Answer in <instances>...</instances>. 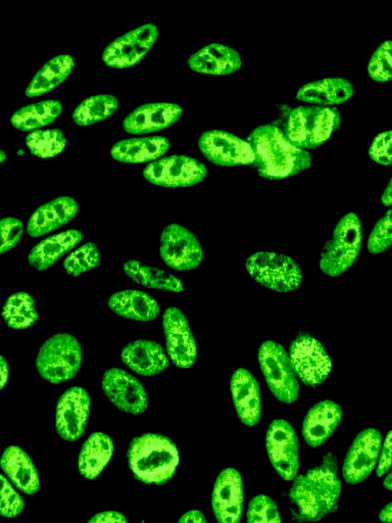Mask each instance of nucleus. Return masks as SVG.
Segmentation results:
<instances>
[{
	"label": "nucleus",
	"mask_w": 392,
	"mask_h": 523,
	"mask_svg": "<svg viewBox=\"0 0 392 523\" xmlns=\"http://www.w3.org/2000/svg\"><path fill=\"white\" fill-rule=\"evenodd\" d=\"M379 518L382 522L391 523L392 521V503H389L380 513Z\"/></svg>",
	"instance_id": "nucleus-50"
},
{
	"label": "nucleus",
	"mask_w": 392,
	"mask_h": 523,
	"mask_svg": "<svg viewBox=\"0 0 392 523\" xmlns=\"http://www.w3.org/2000/svg\"><path fill=\"white\" fill-rule=\"evenodd\" d=\"M352 82L343 78H327L314 81L300 88L297 99L319 107H333L347 103L353 98Z\"/></svg>",
	"instance_id": "nucleus-26"
},
{
	"label": "nucleus",
	"mask_w": 392,
	"mask_h": 523,
	"mask_svg": "<svg viewBox=\"0 0 392 523\" xmlns=\"http://www.w3.org/2000/svg\"><path fill=\"white\" fill-rule=\"evenodd\" d=\"M259 363L266 383L278 401L292 404L299 399V378L281 345L273 341L262 344L259 349Z\"/></svg>",
	"instance_id": "nucleus-7"
},
{
	"label": "nucleus",
	"mask_w": 392,
	"mask_h": 523,
	"mask_svg": "<svg viewBox=\"0 0 392 523\" xmlns=\"http://www.w3.org/2000/svg\"><path fill=\"white\" fill-rule=\"evenodd\" d=\"M212 507L219 523H239L243 513V484L234 468L224 469L212 494Z\"/></svg>",
	"instance_id": "nucleus-19"
},
{
	"label": "nucleus",
	"mask_w": 392,
	"mask_h": 523,
	"mask_svg": "<svg viewBox=\"0 0 392 523\" xmlns=\"http://www.w3.org/2000/svg\"><path fill=\"white\" fill-rule=\"evenodd\" d=\"M109 307L121 317L141 322L155 320L161 311L153 297L135 290L114 294L109 300Z\"/></svg>",
	"instance_id": "nucleus-30"
},
{
	"label": "nucleus",
	"mask_w": 392,
	"mask_h": 523,
	"mask_svg": "<svg viewBox=\"0 0 392 523\" xmlns=\"http://www.w3.org/2000/svg\"><path fill=\"white\" fill-rule=\"evenodd\" d=\"M24 509V500L4 475L0 474V515L18 516Z\"/></svg>",
	"instance_id": "nucleus-42"
},
{
	"label": "nucleus",
	"mask_w": 392,
	"mask_h": 523,
	"mask_svg": "<svg viewBox=\"0 0 392 523\" xmlns=\"http://www.w3.org/2000/svg\"><path fill=\"white\" fill-rule=\"evenodd\" d=\"M337 109L304 106L293 109L285 125V135L292 145L306 150H316L328 141L340 127Z\"/></svg>",
	"instance_id": "nucleus-4"
},
{
	"label": "nucleus",
	"mask_w": 392,
	"mask_h": 523,
	"mask_svg": "<svg viewBox=\"0 0 392 523\" xmlns=\"http://www.w3.org/2000/svg\"><path fill=\"white\" fill-rule=\"evenodd\" d=\"M266 447L280 477L286 482L294 481L300 467L299 439L291 424L283 419L274 420L267 432Z\"/></svg>",
	"instance_id": "nucleus-10"
},
{
	"label": "nucleus",
	"mask_w": 392,
	"mask_h": 523,
	"mask_svg": "<svg viewBox=\"0 0 392 523\" xmlns=\"http://www.w3.org/2000/svg\"><path fill=\"white\" fill-rule=\"evenodd\" d=\"M259 175L270 180L289 178L311 168L309 152L291 144L276 125H263L249 136Z\"/></svg>",
	"instance_id": "nucleus-1"
},
{
	"label": "nucleus",
	"mask_w": 392,
	"mask_h": 523,
	"mask_svg": "<svg viewBox=\"0 0 392 523\" xmlns=\"http://www.w3.org/2000/svg\"><path fill=\"white\" fill-rule=\"evenodd\" d=\"M78 210L77 202L69 197L49 202L33 213L27 225V233L32 237L51 233L72 221Z\"/></svg>",
	"instance_id": "nucleus-23"
},
{
	"label": "nucleus",
	"mask_w": 392,
	"mask_h": 523,
	"mask_svg": "<svg viewBox=\"0 0 392 523\" xmlns=\"http://www.w3.org/2000/svg\"><path fill=\"white\" fill-rule=\"evenodd\" d=\"M74 67V59L69 55H62L47 62L28 86L27 97H41V95L54 90L68 79Z\"/></svg>",
	"instance_id": "nucleus-32"
},
{
	"label": "nucleus",
	"mask_w": 392,
	"mask_h": 523,
	"mask_svg": "<svg viewBox=\"0 0 392 523\" xmlns=\"http://www.w3.org/2000/svg\"><path fill=\"white\" fill-rule=\"evenodd\" d=\"M245 267L258 283L278 293L298 290L303 280V272L299 265L282 254L256 253L248 259Z\"/></svg>",
	"instance_id": "nucleus-8"
},
{
	"label": "nucleus",
	"mask_w": 392,
	"mask_h": 523,
	"mask_svg": "<svg viewBox=\"0 0 392 523\" xmlns=\"http://www.w3.org/2000/svg\"><path fill=\"white\" fill-rule=\"evenodd\" d=\"M342 410L332 401H322L308 412L303 423V436L313 448L322 446L336 431L342 419Z\"/></svg>",
	"instance_id": "nucleus-24"
},
{
	"label": "nucleus",
	"mask_w": 392,
	"mask_h": 523,
	"mask_svg": "<svg viewBox=\"0 0 392 523\" xmlns=\"http://www.w3.org/2000/svg\"><path fill=\"white\" fill-rule=\"evenodd\" d=\"M178 523H207V520L201 511L192 510L185 513Z\"/></svg>",
	"instance_id": "nucleus-47"
},
{
	"label": "nucleus",
	"mask_w": 392,
	"mask_h": 523,
	"mask_svg": "<svg viewBox=\"0 0 392 523\" xmlns=\"http://www.w3.org/2000/svg\"><path fill=\"white\" fill-rule=\"evenodd\" d=\"M160 253L166 265L176 271L196 269L204 259V251L198 239L178 224H171L164 229Z\"/></svg>",
	"instance_id": "nucleus-14"
},
{
	"label": "nucleus",
	"mask_w": 392,
	"mask_h": 523,
	"mask_svg": "<svg viewBox=\"0 0 392 523\" xmlns=\"http://www.w3.org/2000/svg\"><path fill=\"white\" fill-rule=\"evenodd\" d=\"M170 142L163 136L130 138L117 142L112 149V157L121 163H153L165 156Z\"/></svg>",
	"instance_id": "nucleus-27"
},
{
	"label": "nucleus",
	"mask_w": 392,
	"mask_h": 523,
	"mask_svg": "<svg viewBox=\"0 0 392 523\" xmlns=\"http://www.w3.org/2000/svg\"><path fill=\"white\" fill-rule=\"evenodd\" d=\"M384 488L388 491H392V474L389 473L383 483Z\"/></svg>",
	"instance_id": "nucleus-51"
},
{
	"label": "nucleus",
	"mask_w": 392,
	"mask_h": 523,
	"mask_svg": "<svg viewBox=\"0 0 392 523\" xmlns=\"http://www.w3.org/2000/svg\"><path fill=\"white\" fill-rule=\"evenodd\" d=\"M363 242L360 218L349 213L336 225L332 239L325 245L320 259L321 270L336 277L349 270L357 261Z\"/></svg>",
	"instance_id": "nucleus-5"
},
{
	"label": "nucleus",
	"mask_w": 392,
	"mask_h": 523,
	"mask_svg": "<svg viewBox=\"0 0 392 523\" xmlns=\"http://www.w3.org/2000/svg\"><path fill=\"white\" fill-rule=\"evenodd\" d=\"M128 461L136 480L146 485L162 486L174 477L180 458L170 439L146 434L130 443Z\"/></svg>",
	"instance_id": "nucleus-3"
},
{
	"label": "nucleus",
	"mask_w": 392,
	"mask_h": 523,
	"mask_svg": "<svg viewBox=\"0 0 392 523\" xmlns=\"http://www.w3.org/2000/svg\"><path fill=\"white\" fill-rule=\"evenodd\" d=\"M289 359L298 378L312 388L328 378L332 362L323 345L309 334H300L289 347Z\"/></svg>",
	"instance_id": "nucleus-9"
},
{
	"label": "nucleus",
	"mask_w": 392,
	"mask_h": 523,
	"mask_svg": "<svg viewBox=\"0 0 392 523\" xmlns=\"http://www.w3.org/2000/svg\"><path fill=\"white\" fill-rule=\"evenodd\" d=\"M183 114L180 106L169 103L147 104L137 108L124 121L126 132L144 135L167 129Z\"/></svg>",
	"instance_id": "nucleus-21"
},
{
	"label": "nucleus",
	"mask_w": 392,
	"mask_h": 523,
	"mask_svg": "<svg viewBox=\"0 0 392 523\" xmlns=\"http://www.w3.org/2000/svg\"><path fill=\"white\" fill-rule=\"evenodd\" d=\"M125 365L142 376H155L170 366L164 348L153 341L138 340L127 345L121 354Z\"/></svg>",
	"instance_id": "nucleus-22"
},
{
	"label": "nucleus",
	"mask_w": 392,
	"mask_h": 523,
	"mask_svg": "<svg viewBox=\"0 0 392 523\" xmlns=\"http://www.w3.org/2000/svg\"><path fill=\"white\" fill-rule=\"evenodd\" d=\"M100 265V251L93 243L85 244L64 261V269L72 277H78Z\"/></svg>",
	"instance_id": "nucleus-38"
},
{
	"label": "nucleus",
	"mask_w": 392,
	"mask_h": 523,
	"mask_svg": "<svg viewBox=\"0 0 392 523\" xmlns=\"http://www.w3.org/2000/svg\"><path fill=\"white\" fill-rule=\"evenodd\" d=\"M24 233L22 221L16 218L0 220V255L13 250L21 241Z\"/></svg>",
	"instance_id": "nucleus-43"
},
{
	"label": "nucleus",
	"mask_w": 392,
	"mask_h": 523,
	"mask_svg": "<svg viewBox=\"0 0 392 523\" xmlns=\"http://www.w3.org/2000/svg\"><path fill=\"white\" fill-rule=\"evenodd\" d=\"M382 446V436L375 429L361 432L352 444L342 474L350 485L363 483L375 469Z\"/></svg>",
	"instance_id": "nucleus-16"
},
{
	"label": "nucleus",
	"mask_w": 392,
	"mask_h": 523,
	"mask_svg": "<svg viewBox=\"0 0 392 523\" xmlns=\"http://www.w3.org/2000/svg\"><path fill=\"white\" fill-rule=\"evenodd\" d=\"M26 145L32 155L52 159L64 152L67 139L60 129L36 130L27 135Z\"/></svg>",
	"instance_id": "nucleus-37"
},
{
	"label": "nucleus",
	"mask_w": 392,
	"mask_h": 523,
	"mask_svg": "<svg viewBox=\"0 0 392 523\" xmlns=\"http://www.w3.org/2000/svg\"><path fill=\"white\" fill-rule=\"evenodd\" d=\"M88 523H127L125 516L119 512L108 511L93 516Z\"/></svg>",
	"instance_id": "nucleus-46"
},
{
	"label": "nucleus",
	"mask_w": 392,
	"mask_h": 523,
	"mask_svg": "<svg viewBox=\"0 0 392 523\" xmlns=\"http://www.w3.org/2000/svg\"><path fill=\"white\" fill-rule=\"evenodd\" d=\"M203 155L221 167L255 166L256 156L248 140L223 130L205 132L199 141Z\"/></svg>",
	"instance_id": "nucleus-12"
},
{
	"label": "nucleus",
	"mask_w": 392,
	"mask_h": 523,
	"mask_svg": "<svg viewBox=\"0 0 392 523\" xmlns=\"http://www.w3.org/2000/svg\"><path fill=\"white\" fill-rule=\"evenodd\" d=\"M231 393L241 422L251 427L257 425L262 417L263 406L255 376L247 369H237L231 379Z\"/></svg>",
	"instance_id": "nucleus-20"
},
{
	"label": "nucleus",
	"mask_w": 392,
	"mask_h": 523,
	"mask_svg": "<svg viewBox=\"0 0 392 523\" xmlns=\"http://www.w3.org/2000/svg\"><path fill=\"white\" fill-rule=\"evenodd\" d=\"M239 54L231 47L213 43L195 53L188 60V66L196 73L226 76L231 75L241 68Z\"/></svg>",
	"instance_id": "nucleus-25"
},
{
	"label": "nucleus",
	"mask_w": 392,
	"mask_h": 523,
	"mask_svg": "<svg viewBox=\"0 0 392 523\" xmlns=\"http://www.w3.org/2000/svg\"><path fill=\"white\" fill-rule=\"evenodd\" d=\"M90 408V397L80 387L71 388L60 398L57 406L56 427L62 439L75 442L82 437Z\"/></svg>",
	"instance_id": "nucleus-18"
},
{
	"label": "nucleus",
	"mask_w": 392,
	"mask_h": 523,
	"mask_svg": "<svg viewBox=\"0 0 392 523\" xmlns=\"http://www.w3.org/2000/svg\"><path fill=\"white\" fill-rule=\"evenodd\" d=\"M163 327L168 356L177 367L190 368L198 357V346L185 315L178 308L167 309Z\"/></svg>",
	"instance_id": "nucleus-17"
},
{
	"label": "nucleus",
	"mask_w": 392,
	"mask_h": 523,
	"mask_svg": "<svg viewBox=\"0 0 392 523\" xmlns=\"http://www.w3.org/2000/svg\"><path fill=\"white\" fill-rule=\"evenodd\" d=\"M83 241L79 230L70 229L52 236L36 245L28 258L31 267L44 271L72 252Z\"/></svg>",
	"instance_id": "nucleus-28"
},
{
	"label": "nucleus",
	"mask_w": 392,
	"mask_h": 523,
	"mask_svg": "<svg viewBox=\"0 0 392 523\" xmlns=\"http://www.w3.org/2000/svg\"><path fill=\"white\" fill-rule=\"evenodd\" d=\"M82 349L71 335L58 334L40 348L36 367L42 378L58 385L68 382L80 370Z\"/></svg>",
	"instance_id": "nucleus-6"
},
{
	"label": "nucleus",
	"mask_w": 392,
	"mask_h": 523,
	"mask_svg": "<svg viewBox=\"0 0 392 523\" xmlns=\"http://www.w3.org/2000/svg\"><path fill=\"white\" fill-rule=\"evenodd\" d=\"M124 271L128 277L144 288L172 293H182L184 291L183 284L179 278L139 261H128L124 265Z\"/></svg>",
	"instance_id": "nucleus-33"
},
{
	"label": "nucleus",
	"mask_w": 392,
	"mask_h": 523,
	"mask_svg": "<svg viewBox=\"0 0 392 523\" xmlns=\"http://www.w3.org/2000/svg\"><path fill=\"white\" fill-rule=\"evenodd\" d=\"M159 37L153 24L143 25L117 38L106 47L104 63L110 68L126 69L141 62Z\"/></svg>",
	"instance_id": "nucleus-13"
},
{
	"label": "nucleus",
	"mask_w": 392,
	"mask_h": 523,
	"mask_svg": "<svg viewBox=\"0 0 392 523\" xmlns=\"http://www.w3.org/2000/svg\"><path fill=\"white\" fill-rule=\"evenodd\" d=\"M7 160V154L3 151H0V164L4 163Z\"/></svg>",
	"instance_id": "nucleus-52"
},
{
	"label": "nucleus",
	"mask_w": 392,
	"mask_h": 523,
	"mask_svg": "<svg viewBox=\"0 0 392 523\" xmlns=\"http://www.w3.org/2000/svg\"><path fill=\"white\" fill-rule=\"evenodd\" d=\"M248 523H282L276 503L265 495L255 497L249 505Z\"/></svg>",
	"instance_id": "nucleus-40"
},
{
	"label": "nucleus",
	"mask_w": 392,
	"mask_h": 523,
	"mask_svg": "<svg viewBox=\"0 0 392 523\" xmlns=\"http://www.w3.org/2000/svg\"><path fill=\"white\" fill-rule=\"evenodd\" d=\"M3 317L13 329L31 327L38 320L34 299L27 293L14 294L4 306Z\"/></svg>",
	"instance_id": "nucleus-36"
},
{
	"label": "nucleus",
	"mask_w": 392,
	"mask_h": 523,
	"mask_svg": "<svg viewBox=\"0 0 392 523\" xmlns=\"http://www.w3.org/2000/svg\"><path fill=\"white\" fill-rule=\"evenodd\" d=\"M207 174L206 166L200 161L178 155L159 159L143 170L147 181L168 188L194 186L205 180Z\"/></svg>",
	"instance_id": "nucleus-11"
},
{
	"label": "nucleus",
	"mask_w": 392,
	"mask_h": 523,
	"mask_svg": "<svg viewBox=\"0 0 392 523\" xmlns=\"http://www.w3.org/2000/svg\"><path fill=\"white\" fill-rule=\"evenodd\" d=\"M391 452H392V433L389 432L384 443L381 446L378 466H377V475L379 478L384 477V475L391 468Z\"/></svg>",
	"instance_id": "nucleus-45"
},
{
	"label": "nucleus",
	"mask_w": 392,
	"mask_h": 523,
	"mask_svg": "<svg viewBox=\"0 0 392 523\" xmlns=\"http://www.w3.org/2000/svg\"><path fill=\"white\" fill-rule=\"evenodd\" d=\"M114 453L112 439L103 433H94L84 443L79 455V470L87 480L102 473Z\"/></svg>",
	"instance_id": "nucleus-31"
},
{
	"label": "nucleus",
	"mask_w": 392,
	"mask_h": 523,
	"mask_svg": "<svg viewBox=\"0 0 392 523\" xmlns=\"http://www.w3.org/2000/svg\"><path fill=\"white\" fill-rule=\"evenodd\" d=\"M119 107L113 95H95L83 101L73 113V119L79 126H89L110 118Z\"/></svg>",
	"instance_id": "nucleus-35"
},
{
	"label": "nucleus",
	"mask_w": 392,
	"mask_h": 523,
	"mask_svg": "<svg viewBox=\"0 0 392 523\" xmlns=\"http://www.w3.org/2000/svg\"><path fill=\"white\" fill-rule=\"evenodd\" d=\"M391 186H392V182L389 181L387 187L385 188L384 190V193L382 195V198H381V203L385 206V207H391L392 205V197H391Z\"/></svg>",
	"instance_id": "nucleus-49"
},
{
	"label": "nucleus",
	"mask_w": 392,
	"mask_h": 523,
	"mask_svg": "<svg viewBox=\"0 0 392 523\" xmlns=\"http://www.w3.org/2000/svg\"><path fill=\"white\" fill-rule=\"evenodd\" d=\"M392 132L387 130L377 135L369 149L370 158L381 166H390L392 163L391 154Z\"/></svg>",
	"instance_id": "nucleus-44"
},
{
	"label": "nucleus",
	"mask_w": 392,
	"mask_h": 523,
	"mask_svg": "<svg viewBox=\"0 0 392 523\" xmlns=\"http://www.w3.org/2000/svg\"><path fill=\"white\" fill-rule=\"evenodd\" d=\"M103 390L108 399L125 413L138 415L149 408V397L142 384L125 370H107L103 377Z\"/></svg>",
	"instance_id": "nucleus-15"
},
{
	"label": "nucleus",
	"mask_w": 392,
	"mask_h": 523,
	"mask_svg": "<svg viewBox=\"0 0 392 523\" xmlns=\"http://www.w3.org/2000/svg\"><path fill=\"white\" fill-rule=\"evenodd\" d=\"M62 111L63 106L59 101H43L20 109L13 115L11 122L20 131L33 132L53 124Z\"/></svg>",
	"instance_id": "nucleus-34"
},
{
	"label": "nucleus",
	"mask_w": 392,
	"mask_h": 523,
	"mask_svg": "<svg viewBox=\"0 0 392 523\" xmlns=\"http://www.w3.org/2000/svg\"><path fill=\"white\" fill-rule=\"evenodd\" d=\"M391 210L374 226L368 240V251L373 255L385 252L392 245Z\"/></svg>",
	"instance_id": "nucleus-41"
},
{
	"label": "nucleus",
	"mask_w": 392,
	"mask_h": 523,
	"mask_svg": "<svg viewBox=\"0 0 392 523\" xmlns=\"http://www.w3.org/2000/svg\"><path fill=\"white\" fill-rule=\"evenodd\" d=\"M10 376V368L7 360L0 355V391L7 386Z\"/></svg>",
	"instance_id": "nucleus-48"
},
{
	"label": "nucleus",
	"mask_w": 392,
	"mask_h": 523,
	"mask_svg": "<svg viewBox=\"0 0 392 523\" xmlns=\"http://www.w3.org/2000/svg\"><path fill=\"white\" fill-rule=\"evenodd\" d=\"M0 466L20 491L27 495L37 493L40 485L38 473L24 450L15 446L9 447L0 460Z\"/></svg>",
	"instance_id": "nucleus-29"
},
{
	"label": "nucleus",
	"mask_w": 392,
	"mask_h": 523,
	"mask_svg": "<svg viewBox=\"0 0 392 523\" xmlns=\"http://www.w3.org/2000/svg\"><path fill=\"white\" fill-rule=\"evenodd\" d=\"M391 65V41L387 40L373 54L368 65L369 76L376 82H388L392 77Z\"/></svg>",
	"instance_id": "nucleus-39"
},
{
	"label": "nucleus",
	"mask_w": 392,
	"mask_h": 523,
	"mask_svg": "<svg viewBox=\"0 0 392 523\" xmlns=\"http://www.w3.org/2000/svg\"><path fill=\"white\" fill-rule=\"evenodd\" d=\"M341 481L337 464L331 454L321 466L310 469L306 475L294 479L289 498L298 508V518L317 522L338 509Z\"/></svg>",
	"instance_id": "nucleus-2"
}]
</instances>
